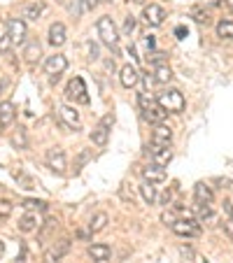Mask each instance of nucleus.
<instances>
[{
	"instance_id": "37",
	"label": "nucleus",
	"mask_w": 233,
	"mask_h": 263,
	"mask_svg": "<svg viewBox=\"0 0 233 263\" xmlns=\"http://www.w3.org/2000/svg\"><path fill=\"white\" fill-rule=\"evenodd\" d=\"M86 47H89V59H98V47L94 42H86Z\"/></svg>"
},
{
	"instance_id": "33",
	"label": "nucleus",
	"mask_w": 233,
	"mask_h": 263,
	"mask_svg": "<svg viewBox=\"0 0 233 263\" xmlns=\"http://www.w3.org/2000/svg\"><path fill=\"white\" fill-rule=\"evenodd\" d=\"M68 12H70V14H75V16H80V14H82V5H80V0H73V3L68 5Z\"/></svg>"
},
{
	"instance_id": "38",
	"label": "nucleus",
	"mask_w": 233,
	"mask_h": 263,
	"mask_svg": "<svg viewBox=\"0 0 233 263\" xmlns=\"http://www.w3.org/2000/svg\"><path fill=\"white\" fill-rule=\"evenodd\" d=\"M175 35H177V40H184V37H187V28H184V26H177V28H175Z\"/></svg>"
},
{
	"instance_id": "25",
	"label": "nucleus",
	"mask_w": 233,
	"mask_h": 263,
	"mask_svg": "<svg viewBox=\"0 0 233 263\" xmlns=\"http://www.w3.org/2000/svg\"><path fill=\"white\" fill-rule=\"evenodd\" d=\"M217 35L222 40H233V21L226 19V21H219L217 24Z\"/></svg>"
},
{
	"instance_id": "27",
	"label": "nucleus",
	"mask_w": 233,
	"mask_h": 263,
	"mask_svg": "<svg viewBox=\"0 0 233 263\" xmlns=\"http://www.w3.org/2000/svg\"><path fill=\"white\" fill-rule=\"evenodd\" d=\"M12 144H14L16 149H26L28 147V138H26V128H16L14 133H12Z\"/></svg>"
},
{
	"instance_id": "32",
	"label": "nucleus",
	"mask_w": 233,
	"mask_h": 263,
	"mask_svg": "<svg viewBox=\"0 0 233 263\" xmlns=\"http://www.w3.org/2000/svg\"><path fill=\"white\" fill-rule=\"evenodd\" d=\"M133 30H135V16H126V21H124V33L131 35Z\"/></svg>"
},
{
	"instance_id": "10",
	"label": "nucleus",
	"mask_w": 233,
	"mask_h": 263,
	"mask_svg": "<svg viewBox=\"0 0 233 263\" xmlns=\"http://www.w3.org/2000/svg\"><path fill=\"white\" fill-rule=\"evenodd\" d=\"M170 142H173V130L164 124H156V128L152 130V144H156V147H170Z\"/></svg>"
},
{
	"instance_id": "15",
	"label": "nucleus",
	"mask_w": 233,
	"mask_h": 263,
	"mask_svg": "<svg viewBox=\"0 0 233 263\" xmlns=\"http://www.w3.org/2000/svg\"><path fill=\"white\" fill-rule=\"evenodd\" d=\"M7 33L12 35L14 45H19V42H24V37H26V24L21 19H10L7 21Z\"/></svg>"
},
{
	"instance_id": "39",
	"label": "nucleus",
	"mask_w": 233,
	"mask_h": 263,
	"mask_svg": "<svg viewBox=\"0 0 233 263\" xmlns=\"http://www.w3.org/2000/svg\"><path fill=\"white\" fill-rule=\"evenodd\" d=\"M145 47H147V49H154V47H156V40H154V35H147V37H145Z\"/></svg>"
},
{
	"instance_id": "17",
	"label": "nucleus",
	"mask_w": 233,
	"mask_h": 263,
	"mask_svg": "<svg viewBox=\"0 0 233 263\" xmlns=\"http://www.w3.org/2000/svg\"><path fill=\"white\" fill-rule=\"evenodd\" d=\"M170 159H173L170 147H156V144H152V161L156 165H168Z\"/></svg>"
},
{
	"instance_id": "1",
	"label": "nucleus",
	"mask_w": 233,
	"mask_h": 263,
	"mask_svg": "<svg viewBox=\"0 0 233 263\" xmlns=\"http://www.w3.org/2000/svg\"><path fill=\"white\" fill-rule=\"evenodd\" d=\"M96 30H98V37L103 45L112 47V49L119 45V33H117V26L110 16H100L98 24H96Z\"/></svg>"
},
{
	"instance_id": "28",
	"label": "nucleus",
	"mask_w": 233,
	"mask_h": 263,
	"mask_svg": "<svg viewBox=\"0 0 233 263\" xmlns=\"http://www.w3.org/2000/svg\"><path fill=\"white\" fill-rule=\"evenodd\" d=\"M42 12H45V5H42V3L28 5V7H26V19H40Z\"/></svg>"
},
{
	"instance_id": "2",
	"label": "nucleus",
	"mask_w": 233,
	"mask_h": 263,
	"mask_svg": "<svg viewBox=\"0 0 233 263\" xmlns=\"http://www.w3.org/2000/svg\"><path fill=\"white\" fill-rule=\"evenodd\" d=\"M156 100H159V105L166 109V112H173V115H180V112L184 109V105H187L182 91H177V89L164 91V93H159V98Z\"/></svg>"
},
{
	"instance_id": "18",
	"label": "nucleus",
	"mask_w": 233,
	"mask_h": 263,
	"mask_svg": "<svg viewBox=\"0 0 233 263\" xmlns=\"http://www.w3.org/2000/svg\"><path fill=\"white\" fill-rule=\"evenodd\" d=\"M16 117V107L12 103H0V128H7V126L14 121Z\"/></svg>"
},
{
	"instance_id": "6",
	"label": "nucleus",
	"mask_w": 233,
	"mask_h": 263,
	"mask_svg": "<svg viewBox=\"0 0 233 263\" xmlns=\"http://www.w3.org/2000/svg\"><path fill=\"white\" fill-rule=\"evenodd\" d=\"M47 168H51L56 175H65V168H68V161H65V152L61 147H51L47 149Z\"/></svg>"
},
{
	"instance_id": "19",
	"label": "nucleus",
	"mask_w": 233,
	"mask_h": 263,
	"mask_svg": "<svg viewBox=\"0 0 233 263\" xmlns=\"http://www.w3.org/2000/svg\"><path fill=\"white\" fill-rule=\"evenodd\" d=\"M38 226H40V217H38V214H33V212L24 214V217L19 219V231H21V233H33Z\"/></svg>"
},
{
	"instance_id": "9",
	"label": "nucleus",
	"mask_w": 233,
	"mask_h": 263,
	"mask_svg": "<svg viewBox=\"0 0 233 263\" xmlns=\"http://www.w3.org/2000/svg\"><path fill=\"white\" fill-rule=\"evenodd\" d=\"M68 249H70V240H61V242H56L54 247L47 249L45 256H42V263H56V261H61V258L68 254Z\"/></svg>"
},
{
	"instance_id": "42",
	"label": "nucleus",
	"mask_w": 233,
	"mask_h": 263,
	"mask_svg": "<svg viewBox=\"0 0 233 263\" xmlns=\"http://www.w3.org/2000/svg\"><path fill=\"white\" fill-rule=\"evenodd\" d=\"M224 5H226V7H228V10H231V12H233V0H224Z\"/></svg>"
},
{
	"instance_id": "23",
	"label": "nucleus",
	"mask_w": 233,
	"mask_h": 263,
	"mask_svg": "<svg viewBox=\"0 0 233 263\" xmlns=\"http://www.w3.org/2000/svg\"><path fill=\"white\" fill-rule=\"evenodd\" d=\"M38 59H40V42L30 40L28 45L24 47V61H26V63H35Z\"/></svg>"
},
{
	"instance_id": "34",
	"label": "nucleus",
	"mask_w": 233,
	"mask_h": 263,
	"mask_svg": "<svg viewBox=\"0 0 233 263\" xmlns=\"http://www.w3.org/2000/svg\"><path fill=\"white\" fill-rule=\"evenodd\" d=\"M193 19L199 21V24H210V16L205 14V12H201V10H193Z\"/></svg>"
},
{
	"instance_id": "21",
	"label": "nucleus",
	"mask_w": 233,
	"mask_h": 263,
	"mask_svg": "<svg viewBox=\"0 0 233 263\" xmlns=\"http://www.w3.org/2000/svg\"><path fill=\"white\" fill-rule=\"evenodd\" d=\"M154 80L159 82V84H168V82L173 80V70L166 63H156L154 65Z\"/></svg>"
},
{
	"instance_id": "4",
	"label": "nucleus",
	"mask_w": 233,
	"mask_h": 263,
	"mask_svg": "<svg viewBox=\"0 0 233 263\" xmlns=\"http://www.w3.org/2000/svg\"><path fill=\"white\" fill-rule=\"evenodd\" d=\"M65 68H68V59H65L63 54H54L45 61V72L49 74L51 84H56V82L61 80V74L65 72Z\"/></svg>"
},
{
	"instance_id": "40",
	"label": "nucleus",
	"mask_w": 233,
	"mask_h": 263,
	"mask_svg": "<svg viewBox=\"0 0 233 263\" xmlns=\"http://www.w3.org/2000/svg\"><path fill=\"white\" fill-rule=\"evenodd\" d=\"M100 5V0H86V7L89 10H94V7H98Z\"/></svg>"
},
{
	"instance_id": "30",
	"label": "nucleus",
	"mask_w": 233,
	"mask_h": 263,
	"mask_svg": "<svg viewBox=\"0 0 233 263\" xmlns=\"http://www.w3.org/2000/svg\"><path fill=\"white\" fill-rule=\"evenodd\" d=\"M24 205L26 210H47V203L45 200H24Z\"/></svg>"
},
{
	"instance_id": "14",
	"label": "nucleus",
	"mask_w": 233,
	"mask_h": 263,
	"mask_svg": "<svg viewBox=\"0 0 233 263\" xmlns=\"http://www.w3.org/2000/svg\"><path fill=\"white\" fill-rule=\"evenodd\" d=\"M166 115H168V112H166V109L159 105V100H156L154 105H149L147 109H142V117L149 121V124H154V126H156V124H164Z\"/></svg>"
},
{
	"instance_id": "35",
	"label": "nucleus",
	"mask_w": 233,
	"mask_h": 263,
	"mask_svg": "<svg viewBox=\"0 0 233 263\" xmlns=\"http://www.w3.org/2000/svg\"><path fill=\"white\" fill-rule=\"evenodd\" d=\"M89 152H82V154H80V161H77V165H75V170H80L82 168V165H84L86 163V161H89Z\"/></svg>"
},
{
	"instance_id": "26",
	"label": "nucleus",
	"mask_w": 233,
	"mask_h": 263,
	"mask_svg": "<svg viewBox=\"0 0 233 263\" xmlns=\"http://www.w3.org/2000/svg\"><path fill=\"white\" fill-rule=\"evenodd\" d=\"M105 226H107V214H105V212H98L94 219H91L89 231H91V233H100Z\"/></svg>"
},
{
	"instance_id": "31",
	"label": "nucleus",
	"mask_w": 233,
	"mask_h": 263,
	"mask_svg": "<svg viewBox=\"0 0 233 263\" xmlns=\"http://www.w3.org/2000/svg\"><path fill=\"white\" fill-rule=\"evenodd\" d=\"M12 214V203L5 198H0V219H7Z\"/></svg>"
},
{
	"instance_id": "41",
	"label": "nucleus",
	"mask_w": 233,
	"mask_h": 263,
	"mask_svg": "<svg viewBox=\"0 0 233 263\" xmlns=\"http://www.w3.org/2000/svg\"><path fill=\"white\" fill-rule=\"evenodd\" d=\"M224 212H226V214H233V208H231V203H228V200L224 203Z\"/></svg>"
},
{
	"instance_id": "3",
	"label": "nucleus",
	"mask_w": 233,
	"mask_h": 263,
	"mask_svg": "<svg viewBox=\"0 0 233 263\" xmlns=\"http://www.w3.org/2000/svg\"><path fill=\"white\" fill-rule=\"evenodd\" d=\"M114 124V115L110 112V115H105L103 119L98 121V124L94 126V130H91V142L96 144V147H105L110 140V128H112Z\"/></svg>"
},
{
	"instance_id": "5",
	"label": "nucleus",
	"mask_w": 233,
	"mask_h": 263,
	"mask_svg": "<svg viewBox=\"0 0 233 263\" xmlns=\"http://www.w3.org/2000/svg\"><path fill=\"white\" fill-rule=\"evenodd\" d=\"M170 229H173V233L180 235V238H196V235H201V223H199V219H191V217L177 219V221H175Z\"/></svg>"
},
{
	"instance_id": "43",
	"label": "nucleus",
	"mask_w": 233,
	"mask_h": 263,
	"mask_svg": "<svg viewBox=\"0 0 233 263\" xmlns=\"http://www.w3.org/2000/svg\"><path fill=\"white\" fill-rule=\"evenodd\" d=\"M0 91H3V86H0Z\"/></svg>"
},
{
	"instance_id": "12",
	"label": "nucleus",
	"mask_w": 233,
	"mask_h": 263,
	"mask_svg": "<svg viewBox=\"0 0 233 263\" xmlns=\"http://www.w3.org/2000/svg\"><path fill=\"white\" fill-rule=\"evenodd\" d=\"M166 170H164V165H156V163H152V165H145L142 168V179L145 182H152V184H159V182H166Z\"/></svg>"
},
{
	"instance_id": "36",
	"label": "nucleus",
	"mask_w": 233,
	"mask_h": 263,
	"mask_svg": "<svg viewBox=\"0 0 233 263\" xmlns=\"http://www.w3.org/2000/svg\"><path fill=\"white\" fill-rule=\"evenodd\" d=\"M161 221H164V223H170V226H173V223L177 221V219H175V214H170V212H164V214H161Z\"/></svg>"
},
{
	"instance_id": "16",
	"label": "nucleus",
	"mask_w": 233,
	"mask_h": 263,
	"mask_svg": "<svg viewBox=\"0 0 233 263\" xmlns=\"http://www.w3.org/2000/svg\"><path fill=\"white\" fill-rule=\"evenodd\" d=\"M65 42V26L61 21H54L49 26V45L51 47H61Z\"/></svg>"
},
{
	"instance_id": "20",
	"label": "nucleus",
	"mask_w": 233,
	"mask_h": 263,
	"mask_svg": "<svg viewBox=\"0 0 233 263\" xmlns=\"http://www.w3.org/2000/svg\"><path fill=\"white\" fill-rule=\"evenodd\" d=\"M193 196H196V203H212L214 200L212 189H210L208 184H203V182H199L196 186H193Z\"/></svg>"
},
{
	"instance_id": "8",
	"label": "nucleus",
	"mask_w": 233,
	"mask_h": 263,
	"mask_svg": "<svg viewBox=\"0 0 233 263\" xmlns=\"http://www.w3.org/2000/svg\"><path fill=\"white\" fill-rule=\"evenodd\" d=\"M142 19H145V24L147 26H152V28H159L161 24H164V19H166V10L161 5H147L142 10Z\"/></svg>"
},
{
	"instance_id": "11",
	"label": "nucleus",
	"mask_w": 233,
	"mask_h": 263,
	"mask_svg": "<svg viewBox=\"0 0 233 263\" xmlns=\"http://www.w3.org/2000/svg\"><path fill=\"white\" fill-rule=\"evenodd\" d=\"M59 119L63 121L68 128H73V130H77L82 126V121H80V115L75 112L73 107H68V105H61L59 107Z\"/></svg>"
},
{
	"instance_id": "13",
	"label": "nucleus",
	"mask_w": 233,
	"mask_h": 263,
	"mask_svg": "<svg viewBox=\"0 0 233 263\" xmlns=\"http://www.w3.org/2000/svg\"><path fill=\"white\" fill-rule=\"evenodd\" d=\"M138 80H140V74H138V68L135 65H124L121 68V72H119V82H121V86L124 89H133L135 84H138Z\"/></svg>"
},
{
	"instance_id": "7",
	"label": "nucleus",
	"mask_w": 233,
	"mask_h": 263,
	"mask_svg": "<svg viewBox=\"0 0 233 263\" xmlns=\"http://www.w3.org/2000/svg\"><path fill=\"white\" fill-rule=\"evenodd\" d=\"M65 96L73 100H77V103L86 105L89 103V96H86V84L82 77H73V80L68 82V89H65Z\"/></svg>"
},
{
	"instance_id": "22",
	"label": "nucleus",
	"mask_w": 233,
	"mask_h": 263,
	"mask_svg": "<svg viewBox=\"0 0 233 263\" xmlns=\"http://www.w3.org/2000/svg\"><path fill=\"white\" fill-rule=\"evenodd\" d=\"M110 254H112V249H110L107 245H103V242L91 245V247H89V256L94 258V261H107Z\"/></svg>"
},
{
	"instance_id": "29",
	"label": "nucleus",
	"mask_w": 233,
	"mask_h": 263,
	"mask_svg": "<svg viewBox=\"0 0 233 263\" xmlns=\"http://www.w3.org/2000/svg\"><path fill=\"white\" fill-rule=\"evenodd\" d=\"M12 45H14L12 35H10V33H5L3 37H0V54H7V51L12 49Z\"/></svg>"
},
{
	"instance_id": "24",
	"label": "nucleus",
	"mask_w": 233,
	"mask_h": 263,
	"mask_svg": "<svg viewBox=\"0 0 233 263\" xmlns=\"http://www.w3.org/2000/svg\"><path fill=\"white\" fill-rule=\"evenodd\" d=\"M140 194H142L145 203H149V205L156 203V186H154L152 182H142V184H140Z\"/></svg>"
}]
</instances>
